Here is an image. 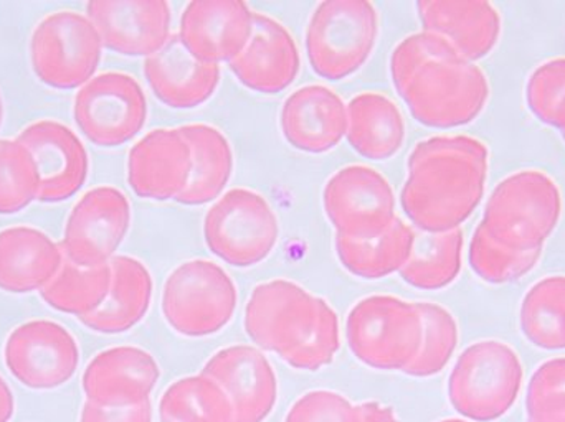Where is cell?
<instances>
[{"label":"cell","mask_w":565,"mask_h":422,"mask_svg":"<svg viewBox=\"0 0 565 422\" xmlns=\"http://www.w3.org/2000/svg\"><path fill=\"white\" fill-rule=\"evenodd\" d=\"M563 208L557 182L544 171L524 169L494 187L480 225L494 241L514 251H543Z\"/></svg>","instance_id":"4"},{"label":"cell","mask_w":565,"mask_h":422,"mask_svg":"<svg viewBox=\"0 0 565 422\" xmlns=\"http://www.w3.org/2000/svg\"><path fill=\"white\" fill-rule=\"evenodd\" d=\"M379 35V13L367 0L319 3L306 29V52L312 72L341 82L362 68Z\"/></svg>","instance_id":"6"},{"label":"cell","mask_w":565,"mask_h":422,"mask_svg":"<svg viewBox=\"0 0 565 422\" xmlns=\"http://www.w3.org/2000/svg\"><path fill=\"white\" fill-rule=\"evenodd\" d=\"M161 371L154 357L138 347H115L96 355L82 378L86 401L129 408L149 401Z\"/></svg>","instance_id":"20"},{"label":"cell","mask_w":565,"mask_h":422,"mask_svg":"<svg viewBox=\"0 0 565 422\" xmlns=\"http://www.w3.org/2000/svg\"><path fill=\"white\" fill-rule=\"evenodd\" d=\"M280 125L286 141L308 154H324L348 134V106L322 85L296 89L282 105Z\"/></svg>","instance_id":"23"},{"label":"cell","mask_w":565,"mask_h":422,"mask_svg":"<svg viewBox=\"0 0 565 422\" xmlns=\"http://www.w3.org/2000/svg\"><path fill=\"white\" fill-rule=\"evenodd\" d=\"M391 73L408 111L427 128H463L490 101L483 69L435 33L405 36L392 52Z\"/></svg>","instance_id":"1"},{"label":"cell","mask_w":565,"mask_h":422,"mask_svg":"<svg viewBox=\"0 0 565 422\" xmlns=\"http://www.w3.org/2000/svg\"><path fill=\"white\" fill-rule=\"evenodd\" d=\"M527 421L565 422V357L544 361L527 385Z\"/></svg>","instance_id":"38"},{"label":"cell","mask_w":565,"mask_h":422,"mask_svg":"<svg viewBox=\"0 0 565 422\" xmlns=\"http://www.w3.org/2000/svg\"><path fill=\"white\" fill-rule=\"evenodd\" d=\"M420 312L424 337L415 360L404 374L430 378L441 374L458 347V324L451 312L434 302H415Z\"/></svg>","instance_id":"34"},{"label":"cell","mask_w":565,"mask_h":422,"mask_svg":"<svg viewBox=\"0 0 565 422\" xmlns=\"http://www.w3.org/2000/svg\"><path fill=\"white\" fill-rule=\"evenodd\" d=\"M202 375L227 394L234 422H264L277 404V375L267 357L250 345L217 351L205 364Z\"/></svg>","instance_id":"17"},{"label":"cell","mask_w":565,"mask_h":422,"mask_svg":"<svg viewBox=\"0 0 565 422\" xmlns=\"http://www.w3.org/2000/svg\"><path fill=\"white\" fill-rule=\"evenodd\" d=\"M345 138L362 158L387 161L404 145V116L388 96L361 93L349 102Z\"/></svg>","instance_id":"27"},{"label":"cell","mask_w":565,"mask_h":422,"mask_svg":"<svg viewBox=\"0 0 565 422\" xmlns=\"http://www.w3.org/2000/svg\"><path fill=\"white\" fill-rule=\"evenodd\" d=\"M245 331L257 347L274 351L296 370H321L341 347L334 309L286 279L254 289L245 309Z\"/></svg>","instance_id":"3"},{"label":"cell","mask_w":565,"mask_h":422,"mask_svg":"<svg viewBox=\"0 0 565 422\" xmlns=\"http://www.w3.org/2000/svg\"><path fill=\"white\" fill-rule=\"evenodd\" d=\"M108 297L89 315L79 318L96 334L116 335L131 331L148 314L152 299V275L139 259L115 256Z\"/></svg>","instance_id":"26"},{"label":"cell","mask_w":565,"mask_h":422,"mask_svg":"<svg viewBox=\"0 0 565 422\" xmlns=\"http://www.w3.org/2000/svg\"><path fill=\"white\" fill-rule=\"evenodd\" d=\"M440 422H468V421H463V420H444V421H440Z\"/></svg>","instance_id":"44"},{"label":"cell","mask_w":565,"mask_h":422,"mask_svg":"<svg viewBox=\"0 0 565 422\" xmlns=\"http://www.w3.org/2000/svg\"><path fill=\"white\" fill-rule=\"evenodd\" d=\"M86 17L103 46L119 55L148 58L171 39V6L162 0H93Z\"/></svg>","instance_id":"15"},{"label":"cell","mask_w":565,"mask_h":422,"mask_svg":"<svg viewBox=\"0 0 565 422\" xmlns=\"http://www.w3.org/2000/svg\"><path fill=\"white\" fill-rule=\"evenodd\" d=\"M254 10L241 0H198L185 7L179 39L205 63H231L254 32Z\"/></svg>","instance_id":"18"},{"label":"cell","mask_w":565,"mask_h":422,"mask_svg":"<svg viewBox=\"0 0 565 422\" xmlns=\"http://www.w3.org/2000/svg\"><path fill=\"white\" fill-rule=\"evenodd\" d=\"M17 141L35 159L40 202L60 204L82 191L88 178V152L72 129L45 119L23 129Z\"/></svg>","instance_id":"16"},{"label":"cell","mask_w":565,"mask_h":422,"mask_svg":"<svg viewBox=\"0 0 565 422\" xmlns=\"http://www.w3.org/2000/svg\"><path fill=\"white\" fill-rule=\"evenodd\" d=\"M520 355L500 340H481L458 357L448 398L458 414L475 422H493L510 413L523 388Z\"/></svg>","instance_id":"5"},{"label":"cell","mask_w":565,"mask_h":422,"mask_svg":"<svg viewBox=\"0 0 565 422\" xmlns=\"http://www.w3.org/2000/svg\"><path fill=\"white\" fill-rule=\"evenodd\" d=\"M39 194V169L29 149L17 139H0V215L25 210Z\"/></svg>","instance_id":"36"},{"label":"cell","mask_w":565,"mask_h":422,"mask_svg":"<svg viewBox=\"0 0 565 422\" xmlns=\"http://www.w3.org/2000/svg\"><path fill=\"white\" fill-rule=\"evenodd\" d=\"M278 236L280 225L274 208L250 188H232L205 215L209 249L235 268L260 264L274 251Z\"/></svg>","instance_id":"10"},{"label":"cell","mask_w":565,"mask_h":422,"mask_svg":"<svg viewBox=\"0 0 565 422\" xmlns=\"http://www.w3.org/2000/svg\"><path fill=\"white\" fill-rule=\"evenodd\" d=\"M526 422H531V421H526Z\"/></svg>","instance_id":"46"},{"label":"cell","mask_w":565,"mask_h":422,"mask_svg":"<svg viewBox=\"0 0 565 422\" xmlns=\"http://www.w3.org/2000/svg\"><path fill=\"white\" fill-rule=\"evenodd\" d=\"M192 152L188 187L175 202L189 207L211 204L221 197L234 172V152L221 129L211 125H185L179 128Z\"/></svg>","instance_id":"28"},{"label":"cell","mask_w":565,"mask_h":422,"mask_svg":"<svg viewBox=\"0 0 565 422\" xmlns=\"http://www.w3.org/2000/svg\"><path fill=\"white\" fill-rule=\"evenodd\" d=\"M131 205L115 187L86 192L73 207L63 232V255L79 268L109 264L128 235Z\"/></svg>","instance_id":"13"},{"label":"cell","mask_w":565,"mask_h":422,"mask_svg":"<svg viewBox=\"0 0 565 422\" xmlns=\"http://www.w3.org/2000/svg\"><path fill=\"white\" fill-rule=\"evenodd\" d=\"M352 354L375 370L405 371L420 350L424 325L415 302L394 295H371L348 317Z\"/></svg>","instance_id":"7"},{"label":"cell","mask_w":565,"mask_h":422,"mask_svg":"<svg viewBox=\"0 0 565 422\" xmlns=\"http://www.w3.org/2000/svg\"><path fill=\"white\" fill-rule=\"evenodd\" d=\"M111 266L79 268L63 255L55 278L40 291L43 301L63 314L82 318L95 312L108 297Z\"/></svg>","instance_id":"32"},{"label":"cell","mask_w":565,"mask_h":422,"mask_svg":"<svg viewBox=\"0 0 565 422\" xmlns=\"http://www.w3.org/2000/svg\"><path fill=\"white\" fill-rule=\"evenodd\" d=\"M543 251H514L494 241L483 226L478 225L468 249L471 271L487 282L501 285L520 281L536 268Z\"/></svg>","instance_id":"35"},{"label":"cell","mask_w":565,"mask_h":422,"mask_svg":"<svg viewBox=\"0 0 565 422\" xmlns=\"http://www.w3.org/2000/svg\"><path fill=\"white\" fill-rule=\"evenodd\" d=\"M424 32L447 40L470 62L487 58L503 33L500 10L491 2L478 0H424L417 2Z\"/></svg>","instance_id":"22"},{"label":"cell","mask_w":565,"mask_h":422,"mask_svg":"<svg viewBox=\"0 0 565 422\" xmlns=\"http://www.w3.org/2000/svg\"><path fill=\"white\" fill-rule=\"evenodd\" d=\"M561 136H563L564 142H565V131L561 132Z\"/></svg>","instance_id":"45"},{"label":"cell","mask_w":565,"mask_h":422,"mask_svg":"<svg viewBox=\"0 0 565 422\" xmlns=\"http://www.w3.org/2000/svg\"><path fill=\"white\" fill-rule=\"evenodd\" d=\"M102 53L98 30L88 17L73 10L50 13L30 39L33 73L50 88H83L95 78Z\"/></svg>","instance_id":"9"},{"label":"cell","mask_w":565,"mask_h":422,"mask_svg":"<svg viewBox=\"0 0 565 422\" xmlns=\"http://www.w3.org/2000/svg\"><path fill=\"white\" fill-rule=\"evenodd\" d=\"M145 76L162 105L194 109L217 91L221 65L195 58L174 33L158 53L145 59Z\"/></svg>","instance_id":"24"},{"label":"cell","mask_w":565,"mask_h":422,"mask_svg":"<svg viewBox=\"0 0 565 422\" xmlns=\"http://www.w3.org/2000/svg\"><path fill=\"white\" fill-rule=\"evenodd\" d=\"M7 370L30 390H55L75 377L79 348L63 325L30 321L13 328L3 347Z\"/></svg>","instance_id":"14"},{"label":"cell","mask_w":565,"mask_h":422,"mask_svg":"<svg viewBox=\"0 0 565 422\" xmlns=\"http://www.w3.org/2000/svg\"><path fill=\"white\" fill-rule=\"evenodd\" d=\"M73 116L79 131L92 144L119 148L132 141L145 128L148 99L135 76L103 73L76 93Z\"/></svg>","instance_id":"11"},{"label":"cell","mask_w":565,"mask_h":422,"mask_svg":"<svg viewBox=\"0 0 565 422\" xmlns=\"http://www.w3.org/2000/svg\"><path fill=\"white\" fill-rule=\"evenodd\" d=\"M15 413V398L7 381L0 377V422H9Z\"/></svg>","instance_id":"42"},{"label":"cell","mask_w":565,"mask_h":422,"mask_svg":"<svg viewBox=\"0 0 565 422\" xmlns=\"http://www.w3.org/2000/svg\"><path fill=\"white\" fill-rule=\"evenodd\" d=\"M355 413H358V422H398L392 408L374 401L358 404Z\"/></svg>","instance_id":"41"},{"label":"cell","mask_w":565,"mask_h":422,"mask_svg":"<svg viewBox=\"0 0 565 422\" xmlns=\"http://www.w3.org/2000/svg\"><path fill=\"white\" fill-rule=\"evenodd\" d=\"M192 152L181 129H154L129 151L128 182L146 201H175L188 187Z\"/></svg>","instance_id":"19"},{"label":"cell","mask_w":565,"mask_h":422,"mask_svg":"<svg viewBox=\"0 0 565 422\" xmlns=\"http://www.w3.org/2000/svg\"><path fill=\"white\" fill-rule=\"evenodd\" d=\"M2 121H3V102H2V96H0V128H2Z\"/></svg>","instance_id":"43"},{"label":"cell","mask_w":565,"mask_h":422,"mask_svg":"<svg viewBox=\"0 0 565 422\" xmlns=\"http://www.w3.org/2000/svg\"><path fill=\"white\" fill-rule=\"evenodd\" d=\"M63 251L49 235L30 226L0 231V291H42L60 271Z\"/></svg>","instance_id":"25"},{"label":"cell","mask_w":565,"mask_h":422,"mask_svg":"<svg viewBox=\"0 0 565 422\" xmlns=\"http://www.w3.org/2000/svg\"><path fill=\"white\" fill-rule=\"evenodd\" d=\"M238 294L224 268L192 259L169 274L162 291V314L184 337L217 334L234 317Z\"/></svg>","instance_id":"8"},{"label":"cell","mask_w":565,"mask_h":422,"mask_svg":"<svg viewBox=\"0 0 565 422\" xmlns=\"http://www.w3.org/2000/svg\"><path fill=\"white\" fill-rule=\"evenodd\" d=\"M285 422H358V413L342 394L318 390L299 398Z\"/></svg>","instance_id":"39"},{"label":"cell","mask_w":565,"mask_h":422,"mask_svg":"<svg viewBox=\"0 0 565 422\" xmlns=\"http://www.w3.org/2000/svg\"><path fill=\"white\" fill-rule=\"evenodd\" d=\"M414 242V229L401 218H395L391 228L375 238L335 235V252L345 271L374 281L401 272L411 258Z\"/></svg>","instance_id":"29"},{"label":"cell","mask_w":565,"mask_h":422,"mask_svg":"<svg viewBox=\"0 0 565 422\" xmlns=\"http://www.w3.org/2000/svg\"><path fill=\"white\" fill-rule=\"evenodd\" d=\"M401 204L422 232L460 228L480 207L490 171V149L471 136H434L415 145Z\"/></svg>","instance_id":"2"},{"label":"cell","mask_w":565,"mask_h":422,"mask_svg":"<svg viewBox=\"0 0 565 422\" xmlns=\"http://www.w3.org/2000/svg\"><path fill=\"white\" fill-rule=\"evenodd\" d=\"M526 105L537 121L565 131V56L547 59L531 73Z\"/></svg>","instance_id":"37"},{"label":"cell","mask_w":565,"mask_h":422,"mask_svg":"<svg viewBox=\"0 0 565 422\" xmlns=\"http://www.w3.org/2000/svg\"><path fill=\"white\" fill-rule=\"evenodd\" d=\"M151 401L129 408H105L86 401L79 414V422H151Z\"/></svg>","instance_id":"40"},{"label":"cell","mask_w":565,"mask_h":422,"mask_svg":"<svg viewBox=\"0 0 565 422\" xmlns=\"http://www.w3.org/2000/svg\"><path fill=\"white\" fill-rule=\"evenodd\" d=\"M228 65L238 82L252 91L278 95L298 78L301 56L286 26L257 12L247 46Z\"/></svg>","instance_id":"21"},{"label":"cell","mask_w":565,"mask_h":422,"mask_svg":"<svg viewBox=\"0 0 565 422\" xmlns=\"http://www.w3.org/2000/svg\"><path fill=\"white\" fill-rule=\"evenodd\" d=\"M463 231L415 235L411 258L401 269L402 279L422 291H440L457 281L463 266Z\"/></svg>","instance_id":"30"},{"label":"cell","mask_w":565,"mask_h":422,"mask_svg":"<svg viewBox=\"0 0 565 422\" xmlns=\"http://www.w3.org/2000/svg\"><path fill=\"white\" fill-rule=\"evenodd\" d=\"M524 338L541 350H565V275L537 281L524 295L520 309Z\"/></svg>","instance_id":"31"},{"label":"cell","mask_w":565,"mask_h":422,"mask_svg":"<svg viewBox=\"0 0 565 422\" xmlns=\"http://www.w3.org/2000/svg\"><path fill=\"white\" fill-rule=\"evenodd\" d=\"M326 215L335 235L375 238L395 221V195L387 178L365 165L335 172L322 192Z\"/></svg>","instance_id":"12"},{"label":"cell","mask_w":565,"mask_h":422,"mask_svg":"<svg viewBox=\"0 0 565 422\" xmlns=\"http://www.w3.org/2000/svg\"><path fill=\"white\" fill-rule=\"evenodd\" d=\"M161 422H234L231 401L205 375L182 378L159 401Z\"/></svg>","instance_id":"33"}]
</instances>
